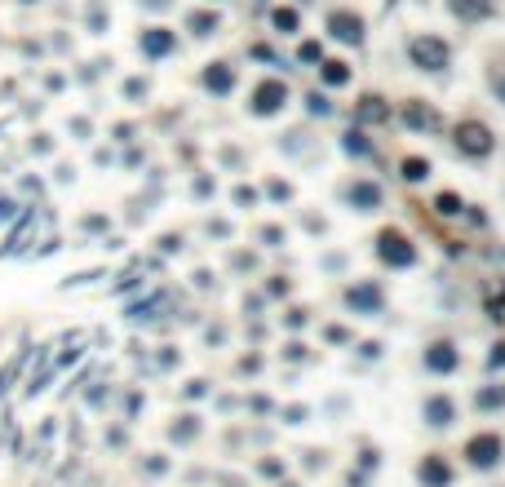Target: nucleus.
I'll return each mask as SVG.
<instances>
[{
  "label": "nucleus",
  "mask_w": 505,
  "mask_h": 487,
  "mask_svg": "<svg viewBox=\"0 0 505 487\" xmlns=\"http://www.w3.org/2000/svg\"><path fill=\"white\" fill-rule=\"evenodd\" d=\"M377 257L386 266H412L417 253H412V244H408L399 230H381V235H377Z\"/></svg>",
  "instance_id": "2"
},
{
  "label": "nucleus",
  "mask_w": 505,
  "mask_h": 487,
  "mask_svg": "<svg viewBox=\"0 0 505 487\" xmlns=\"http://www.w3.org/2000/svg\"><path fill=\"white\" fill-rule=\"evenodd\" d=\"M501 452H505L501 434H474L470 443H465V456H470L474 470H492V465L501 461Z\"/></svg>",
  "instance_id": "3"
},
{
  "label": "nucleus",
  "mask_w": 505,
  "mask_h": 487,
  "mask_svg": "<svg viewBox=\"0 0 505 487\" xmlns=\"http://www.w3.org/2000/svg\"><path fill=\"white\" fill-rule=\"evenodd\" d=\"M351 200L359 209H372V204H381V191L372 186V182H359V186H351Z\"/></svg>",
  "instance_id": "11"
},
{
  "label": "nucleus",
  "mask_w": 505,
  "mask_h": 487,
  "mask_svg": "<svg viewBox=\"0 0 505 487\" xmlns=\"http://www.w3.org/2000/svg\"><path fill=\"white\" fill-rule=\"evenodd\" d=\"M426 173H430V164L421 160V155H412V160H403V177H408V182H421Z\"/></svg>",
  "instance_id": "14"
},
{
  "label": "nucleus",
  "mask_w": 505,
  "mask_h": 487,
  "mask_svg": "<svg viewBox=\"0 0 505 487\" xmlns=\"http://www.w3.org/2000/svg\"><path fill=\"white\" fill-rule=\"evenodd\" d=\"M435 209H439L443 217H456V213H461V200H456V195L448 191V195H439V200H435Z\"/></svg>",
  "instance_id": "17"
},
{
  "label": "nucleus",
  "mask_w": 505,
  "mask_h": 487,
  "mask_svg": "<svg viewBox=\"0 0 505 487\" xmlns=\"http://www.w3.org/2000/svg\"><path fill=\"white\" fill-rule=\"evenodd\" d=\"M328 27H332V35H342V40H351V45H359L364 40V22H359V14H332L328 18Z\"/></svg>",
  "instance_id": "8"
},
{
  "label": "nucleus",
  "mask_w": 505,
  "mask_h": 487,
  "mask_svg": "<svg viewBox=\"0 0 505 487\" xmlns=\"http://www.w3.org/2000/svg\"><path fill=\"white\" fill-rule=\"evenodd\" d=\"M147 49H151V54H168L173 40H168V35H147Z\"/></svg>",
  "instance_id": "19"
},
{
  "label": "nucleus",
  "mask_w": 505,
  "mask_h": 487,
  "mask_svg": "<svg viewBox=\"0 0 505 487\" xmlns=\"http://www.w3.org/2000/svg\"><path fill=\"white\" fill-rule=\"evenodd\" d=\"M280 102H284V84L280 80H266V84H257V93H252V111H280Z\"/></svg>",
  "instance_id": "7"
},
{
  "label": "nucleus",
  "mask_w": 505,
  "mask_h": 487,
  "mask_svg": "<svg viewBox=\"0 0 505 487\" xmlns=\"http://www.w3.org/2000/svg\"><path fill=\"white\" fill-rule=\"evenodd\" d=\"M323 80H328V84H346V80H351V71H346V63H323Z\"/></svg>",
  "instance_id": "16"
},
{
  "label": "nucleus",
  "mask_w": 505,
  "mask_h": 487,
  "mask_svg": "<svg viewBox=\"0 0 505 487\" xmlns=\"http://www.w3.org/2000/svg\"><path fill=\"white\" fill-rule=\"evenodd\" d=\"M456 363L461 359H456V350L448 346V341H435V346L426 350V368L430 372H456Z\"/></svg>",
  "instance_id": "6"
},
{
  "label": "nucleus",
  "mask_w": 505,
  "mask_h": 487,
  "mask_svg": "<svg viewBox=\"0 0 505 487\" xmlns=\"http://www.w3.org/2000/svg\"><path fill=\"white\" fill-rule=\"evenodd\" d=\"M408 54H412V63L421 71H439V67H448V45L439 40V35H417L412 45H408Z\"/></svg>",
  "instance_id": "1"
},
{
  "label": "nucleus",
  "mask_w": 505,
  "mask_h": 487,
  "mask_svg": "<svg viewBox=\"0 0 505 487\" xmlns=\"http://www.w3.org/2000/svg\"><path fill=\"white\" fill-rule=\"evenodd\" d=\"M204 84H209L213 93H226V89H231V84H235V71L226 67V63H213L209 71H204Z\"/></svg>",
  "instance_id": "10"
},
{
  "label": "nucleus",
  "mask_w": 505,
  "mask_h": 487,
  "mask_svg": "<svg viewBox=\"0 0 505 487\" xmlns=\"http://www.w3.org/2000/svg\"><path fill=\"white\" fill-rule=\"evenodd\" d=\"M505 404V385L497 390H483V394H474V408H501Z\"/></svg>",
  "instance_id": "13"
},
{
  "label": "nucleus",
  "mask_w": 505,
  "mask_h": 487,
  "mask_svg": "<svg viewBox=\"0 0 505 487\" xmlns=\"http://www.w3.org/2000/svg\"><path fill=\"white\" fill-rule=\"evenodd\" d=\"M403 120H412V125H435V115H430L421 102H408V106H403Z\"/></svg>",
  "instance_id": "15"
},
{
  "label": "nucleus",
  "mask_w": 505,
  "mask_h": 487,
  "mask_svg": "<svg viewBox=\"0 0 505 487\" xmlns=\"http://www.w3.org/2000/svg\"><path fill=\"white\" fill-rule=\"evenodd\" d=\"M456 146H461L465 155H488L492 151V133L483 125H461L456 129Z\"/></svg>",
  "instance_id": "5"
},
{
  "label": "nucleus",
  "mask_w": 505,
  "mask_h": 487,
  "mask_svg": "<svg viewBox=\"0 0 505 487\" xmlns=\"http://www.w3.org/2000/svg\"><path fill=\"white\" fill-rule=\"evenodd\" d=\"M417 479H421V487H452V465H448L443 456H435V452H430L426 461H421Z\"/></svg>",
  "instance_id": "4"
},
{
  "label": "nucleus",
  "mask_w": 505,
  "mask_h": 487,
  "mask_svg": "<svg viewBox=\"0 0 505 487\" xmlns=\"http://www.w3.org/2000/svg\"><path fill=\"white\" fill-rule=\"evenodd\" d=\"M351 306H368V310H377V306H381V292H377V288H351Z\"/></svg>",
  "instance_id": "12"
},
{
  "label": "nucleus",
  "mask_w": 505,
  "mask_h": 487,
  "mask_svg": "<svg viewBox=\"0 0 505 487\" xmlns=\"http://www.w3.org/2000/svg\"><path fill=\"white\" fill-rule=\"evenodd\" d=\"M275 27H280V31H293L297 27V14H293V9H275Z\"/></svg>",
  "instance_id": "18"
},
{
  "label": "nucleus",
  "mask_w": 505,
  "mask_h": 487,
  "mask_svg": "<svg viewBox=\"0 0 505 487\" xmlns=\"http://www.w3.org/2000/svg\"><path fill=\"white\" fill-rule=\"evenodd\" d=\"M456 421V408H452V399H443V394H430L426 399V425H452Z\"/></svg>",
  "instance_id": "9"
}]
</instances>
